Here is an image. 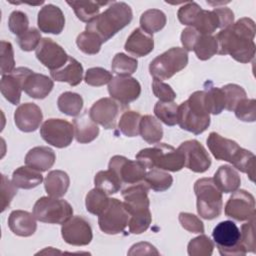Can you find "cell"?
I'll list each match as a JSON object with an SVG mask.
<instances>
[{
  "instance_id": "1",
  "label": "cell",
  "mask_w": 256,
  "mask_h": 256,
  "mask_svg": "<svg viewBox=\"0 0 256 256\" xmlns=\"http://www.w3.org/2000/svg\"><path fill=\"white\" fill-rule=\"evenodd\" d=\"M255 22L251 18H240L217 34V53L220 55L229 54L240 63H249L255 56Z\"/></svg>"
},
{
  "instance_id": "2",
  "label": "cell",
  "mask_w": 256,
  "mask_h": 256,
  "mask_svg": "<svg viewBox=\"0 0 256 256\" xmlns=\"http://www.w3.org/2000/svg\"><path fill=\"white\" fill-rule=\"evenodd\" d=\"M207 145L217 160L230 162L237 170L246 173L254 181L255 155L242 147L234 140L225 138L216 132H211L207 138Z\"/></svg>"
},
{
  "instance_id": "3",
  "label": "cell",
  "mask_w": 256,
  "mask_h": 256,
  "mask_svg": "<svg viewBox=\"0 0 256 256\" xmlns=\"http://www.w3.org/2000/svg\"><path fill=\"white\" fill-rule=\"evenodd\" d=\"M132 18V9L127 3L112 2L104 12L87 23L86 31L95 33L102 42H106L130 24Z\"/></svg>"
},
{
  "instance_id": "4",
  "label": "cell",
  "mask_w": 256,
  "mask_h": 256,
  "mask_svg": "<svg viewBox=\"0 0 256 256\" xmlns=\"http://www.w3.org/2000/svg\"><path fill=\"white\" fill-rule=\"evenodd\" d=\"M204 90L195 91L188 100L182 102L177 110V123L195 135L203 133L210 125V115L205 105Z\"/></svg>"
},
{
  "instance_id": "5",
  "label": "cell",
  "mask_w": 256,
  "mask_h": 256,
  "mask_svg": "<svg viewBox=\"0 0 256 256\" xmlns=\"http://www.w3.org/2000/svg\"><path fill=\"white\" fill-rule=\"evenodd\" d=\"M136 159L146 168L160 169L171 172L180 171L185 166L182 152L166 143H158L153 147L144 148L136 154Z\"/></svg>"
},
{
  "instance_id": "6",
  "label": "cell",
  "mask_w": 256,
  "mask_h": 256,
  "mask_svg": "<svg viewBox=\"0 0 256 256\" xmlns=\"http://www.w3.org/2000/svg\"><path fill=\"white\" fill-rule=\"evenodd\" d=\"M194 192L197 198V212L206 220L217 218L222 211V192L214 183L213 178H201L194 184Z\"/></svg>"
},
{
  "instance_id": "7",
  "label": "cell",
  "mask_w": 256,
  "mask_h": 256,
  "mask_svg": "<svg viewBox=\"0 0 256 256\" xmlns=\"http://www.w3.org/2000/svg\"><path fill=\"white\" fill-rule=\"evenodd\" d=\"M187 64V51L181 47H172L150 62L149 72L154 79L162 81L183 70Z\"/></svg>"
},
{
  "instance_id": "8",
  "label": "cell",
  "mask_w": 256,
  "mask_h": 256,
  "mask_svg": "<svg viewBox=\"0 0 256 256\" xmlns=\"http://www.w3.org/2000/svg\"><path fill=\"white\" fill-rule=\"evenodd\" d=\"M35 218L48 224H64L73 215V208L66 200L56 197L43 196L33 207Z\"/></svg>"
},
{
  "instance_id": "9",
  "label": "cell",
  "mask_w": 256,
  "mask_h": 256,
  "mask_svg": "<svg viewBox=\"0 0 256 256\" xmlns=\"http://www.w3.org/2000/svg\"><path fill=\"white\" fill-rule=\"evenodd\" d=\"M212 237L222 256H241L247 253L241 244L240 230L233 221L218 223L212 231Z\"/></svg>"
},
{
  "instance_id": "10",
  "label": "cell",
  "mask_w": 256,
  "mask_h": 256,
  "mask_svg": "<svg viewBox=\"0 0 256 256\" xmlns=\"http://www.w3.org/2000/svg\"><path fill=\"white\" fill-rule=\"evenodd\" d=\"M129 217L124 203L117 198H110L108 206L98 216L99 228L106 234H119L128 226Z\"/></svg>"
},
{
  "instance_id": "11",
  "label": "cell",
  "mask_w": 256,
  "mask_h": 256,
  "mask_svg": "<svg viewBox=\"0 0 256 256\" xmlns=\"http://www.w3.org/2000/svg\"><path fill=\"white\" fill-rule=\"evenodd\" d=\"M40 135L48 144L56 148H65L72 143L74 126L64 119L50 118L40 127Z\"/></svg>"
},
{
  "instance_id": "12",
  "label": "cell",
  "mask_w": 256,
  "mask_h": 256,
  "mask_svg": "<svg viewBox=\"0 0 256 256\" xmlns=\"http://www.w3.org/2000/svg\"><path fill=\"white\" fill-rule=\"evenodd\" d=\"M109 169L112 170L125 184L143 182L146 176V166L139 160H130L121 155L113 156L109 161Z\"/></svg>"
},
{
  "instance_id": "13",
  "label": "cell",
  "mask_w": 256,
  "mask_h": 256,
  "mask_svg": "<svg viewBox=\"0 0 256 256\" xmlns=\"http://www.w3.org/2000/svg\"><path fill=\"white\" fill-rule=\"evenodd\" d=\"M224 212L236 221H248L255 217V198L246 190H236L228 199Z\"/></svg>"
},
{
  "instance_id": "14",
  "label": "cell",
  "mask_w": 256,
  "mask_h": 256,
  "mask_svg": "<svg viewBox=\"0 0 256 256\" xmlns=\"http://www.w3.org/2000/svg\"><path fill=\"white\" fill-rule=\"evenodd\" d=\"M178 149L182 152L185 166L195 172L203 173L211 166V158L205 147L197 140H187L180 144Z\"/></svg>"
},
{
  "instance_id": "15",
  "label": "cell",
  "mask_w": 256,
  "mask_h": 256,
  "mask_svg": "<svg viewBox=\"0 0 256 256\" xmlns=\"http://www.w3.org/2000/svg\"><path fill=\"white\" fill-rule=\"evenodd\" d=\"M61 235L66 243L73 246H86L93 238L91 225L82 216L71 217L62 224Z\"/></svg>"
},
{
  "instance_id": "16",
  "label": "cell",
  "mask_w": 256,
  "mask_h": 256,
  "mask_svg": "<svg viewBox=\"0 0 256 256\" xmlns=\"http://www.w3.org/2000/svg\"><path fill=\"white\" fill-rule=\"evenodd\" d=\"M35 55L50 71H56L62 68L69 58L66 51L51 38H42L35 50Z\"/></svg>"
},
{
  "instance_id": "17",
  "label": "cell",
  "mask_w": 256,
  "mask_h": 256,
  "mask_svg": "<svg viewBox=\"0 0 256 256\" xmlns=\"http://www.w3.org/2000/svg\"><path fill=\"white\" fill-rule=\"evenodd\" d=\"M108 92L112 99L123 105H127L138 99L141 93V85L133 77L117 76L109 82Z\"/></svg>"
},
{
  "instance_id": "18",
  "label": "cell",
  "mask_w": 256,
  "mask_h": 256,
  "mask_svg": "<svg viewBox=\"0 0 256 256\" xmlns=\"http://www.w3.org/2000/svg\"><path fill=\"white\" fill-rule=\"evenodd\" d=\"M119 104L112 98L104 97L97 100L89 109L90 118L105 129H114L119 115Z\"/></svg>"
},
{
  "instance_id": "19",
  "label": "cell",
  "mask_w": 256,
  "mask_h": 256,
  "mask_svg": "<svg viewBox=\"0 0 256 256\" xmlns=\"http://www.w3.org/2000/svg\"><path fill=\"white\" fill-rule=\"evenodd\" d=\"M149 186L145 182L131 184L123 189L122 197L124 206L129 215L149 210L150 201L148 198Z\"/></svg>"
},
{
  "instance_id": "20",
  "label": "cell",
  "mask_w": 256,
  "mask_h": 256,
  "mask_svg": "<svg viewBox=\"0 0 256 256\" xmlns=\"http://www.w3.org/2000/svg\"><path fill=\"white\" fill-rule=\"evenodd\" d=\"M29 71L30 69L27 67H18L12 73L2 75L0 83L1 93L13 105H17L20 102L23 80Z\"/></svg>"
},
{
  "instance_id": "21",
  "label": "cell",
  "mask_w": 256,
  "mask_h": 256,
  "mask_svg": "<svg viewBox=\"0 0 256 256\" xmlns=\"http://www.w3.org/2000/svg\"><path fill=\"white\" fill-rule=\"evenodd\" d=\"M37 24L41 32L58 35L64 29L65 17L58 6L46 4L38 12Z\"/></svg>"
},
{
  "instance_id": "22",
  "label": "cell",
  "mask_w": 256,
  "mask_h": 256,
  "mask_svg": "<svg viewBox=\"0 0 256 256\" xmlns=\"http://www.w3.org/2000/svg\"><path fill=\"white\" fill-rule=\"evenodd\" d=\"M43 120V114L35 103H23L17 107L14 113V122L22 132H33L37 130Z\"/></svg>"
},
{
  "instance_id": "23",
  "label": "cell",
  "mask_w": 256,
  "mask_h": 256,
  "mask_svg": "<svg viewBox=\"0 0 256 256\" xmlns=\"http://www.w3.org/2000/svg\"><path fill=\"white\" fill-rule=\"evenodd\" d=\"M54 86L53 80L40 73H35L30 69L23 80L24 92L34 99H44L52 91Z\"/></svg>"
},
{
  "instance_id": "24",
  "label": "cell",
  "mask_w": 256,
  "mask_h": 256,
  "mask_svg": "<svg viewBox=\"0 0 256 256\" xmlns=\"http://www.w3.org/2000/svg\"><path fill=\"white\" fill-rule=\"evenodd\" d=\"M8 226L15 235L20 237L32 236L37 229L34 214L24 210L12 211L8 217Z\"/></svg>"
},
{
  "instance_id": "25",
  "label": "cell",
  "mask_w": 256,
  "mask_h": 256,
  "mask_svg": "<svg viewBox=\"0 0 256 256\" xmlns=\"http://www.w3.org/2000/svg\"><path fill=\"white\" fill-rule=\"evenodd\" d=\"M154 48L153 36L143 31L141 28H136L127 38L124 49L133 56L144 57L152 52Z\"/></svg>"
},
{
  "instance_id": "26",
  "label": "cell",
  "mask_w": 256,
  "mask_h": 256,
  "mask_svg": "<svg viewBox=\"0 0 256 256\" xmlns=\"http://www.w3.org/2000/svg\"><path fill=\"white\" fill-rule=\"evenodd\" d=\"M55 160V152L47 146L34 147L30 149L25 156L26 165L40 172L49 170L54 165Z\"/></svg>"
},
{
  "instance_id": "27",
  "label": "cell",
  "mask_w": 256,
  "mask_h": 256,
  "mask_svg": "<svg viewBox=\"0 0 256 256\" xmlns=\"http://www.w3.org/2000/svg\"><path fill=\"white\" fill-rule=\"evenodd\" d=\"M74 136L77 142L81 144L90 143L99 135V128L97 124L90 118L89 112L85 111L79 117L73 120Z\"/></svg>"
},
{
  "instance_id": "28",
  "label": "cell",
  "mask_w": 256,
  "mask_h": 256,
  "mask_svg": "<svg viewBox=\"0 0 256 256\" xmlns=\"http://www.w3.org/2000/svg\"><path fill=\"white\" fill-rule=\"evenodd\" d=\"M50 75L53 80L58 82H66L71 86H77L83 78V66L75 58H68L67 63L56 71H51Z\"/></svg>"
},
{
  "instance_id": "29",
  "label": "cell",
  "mask_w": 256,
  "mask_h": 256,
  "mask_svg": "<svg viewBox=\"0 0 256 256\" xmlns=\"http://www.w3.org/2000/svg\"><path fill=\"white\" fill-rule=\"evenodd\" d=\"M213 180L218 189L224 193H232L236 191L241 183L238 171L230 165L220 166L215 172Z\"/></svg>"
},
{
  "instance_id": "30",
  "label": "cell",
  "mask_w": 256,
  "mask_h": 256,
  "mask_svg": "<svg viewBox=\"0 0 256 256\" xmlns=\"http://www.w3.org/2000/svg\"><path fill=\"white\" fill-rule=\"evenodd\" d=\"M69 184V176L62 170L50 171L44 180V187L47 194L56 198H60L66 194Z\"/></svg>"
},
{
  "instance_id": "31",
  "label": "cell",
  "mask_w": 256,
  "mask_h": 256,
  "mask_svg": "<svg viewBox=\"0 0 256 256\" xmlns=\"http://www.w3.org/2000/svg\"><path fill=\"white\" fill-rule=\"evenodd\" d=\"M43 181L40 171L29 166H21L14 170L12 174L13 184L20 189H32L37 187Z\"/></svg>"
},
{
  "instance_id": "32",
  "label": "cell",
  "mask_w": 256,
  "mask_h": 256,
  "mask_svg": "<svg viewBox=\"0 0 256 256\" xmlns=\"http://www.w3.org/2000/svg\"><path fill=\"white\" fill-rule=\"evenodd\" d=\"M66 3L73 9L77 18L89 23L96 16L99 15L100 8L102 6L111 4L112 2H99V1H66Z\"/></svg>"
},
{
  "instance_id": "33",
  "label": "cell",
  "mask_w": 256,
  "mask_h": 256,
  "mask_svg": "<svg viewBox=\"0 0 256 256\" xmlns=\"http://www.w3.org/2000/svg\"><path fill=\"white\" fill-rule=\"evenodd\" d=\"M139 134L147 143L155 144L162 139L163 128L159 120H157L154 116L144 115L140 120Z\"/></svg>"
},
{
  "instance_id": "34",
  "label": "cell",
  "mask_w": 256,
  "mask_h": 256,
  "mask_svg": "<svg viewBox=\"0 0 256 256\" xmlns=\"http://www.w3.org/2000/svg\"><path fill=\"white\" fill-rule=\"evenodd\" d=\"M166 22L167 18L165 13L159 9L146 10L140 17L141 29L150 35L162 30Z\"/></svg>"
},
{
  "instance_id": "35",
  "label": "cell",
  "mask_w": 256,
  "mask_h": 256,
  "mask_svg": "<svg viewBox=\"0 0 256 256\" xmlns=\"http://www.w3.org/2000/svg\"><path fill=\"white\" fill-rule=\"evenodd\" d=\"M57 106L62 113L75 117L80 114L83 108V98L78 93L66 91L58 97Z\"/></svg>"
},
{
  "instance_id": "36",
  "label": "cell",
  "mask_w": 256,
  "mask_h": 256,
  "mask_svg": "<svg viewBox=\"0 0 256 256\" xmlns=\"http://www.w3.org/2000/svg\"><path fill=\"white\" fill-rule=\"evenodd\" d=\"M95 187L107 195L117 193L122 185L119 177L110 169L99 171L94 177Z\"/></svg>"
},
{
  "instance_id": "37",
  "label": "cell",
  "mask_w": 256,
  "mask_h": 256,
  "mask_svg": "<svg viewBox=\"0 0 256 256\" xmlns=\"http://www.w3.org/2000/svg\"><path fill=\"white\" fill-rule=\"evenodd\" d=\"M144 182L149 186L150 189L156 192H163L171 187L173 177L163 170L153 168L146 173Z\"/></svg>"
},
{
  "instance_id": "38",
  "label": "cell",
  "mask_w": 256,
  "mask_h": 256,
  "mask_svg": "<svg viewBox=\"0 0 256 256\" xmlns=\"http://www.w3.org/2000/svg\"><path fill=\"white\" fill-rule=\"evenodd\" d=\"M210 86L204 90V100L209 114L218 115L225 109V97L221 88Z\"/></svg>"
},
{
  "instance_id": "39",
  "label": "cell",
  "mask_w": 256,
  "mask_h": 256,
  "mask_svg": "<svg viewBox=\"0 0 256 256\" xmlns=\"http://www.w3.org/2000/svg\"><path fill=\"white\" fill-rule=\"evenodd\" d=\"M193 51L199 60L205 61L210 59L218 52V42L216 36L200 34Z\"/></svg>"
},
{
  "instance_id": "40",
  "label": "cell",
  "mask_w": 256,
  "mask_h": 256,
  "mask_svg": "<svg viewBox=\"0 0 256 256\" xmlns=\"http://www.w3.org/2000/svg\"><path fill=\"white\" fill-rule=\"evenodd\" d=\"M109 200L110 198H108L106 193L95 187L94 189L90 190L86 195V210L91 214L99 216L108 206Z\"/></svg>"
},
{
  "instance_id": "41",
  "label": "cell",
  "mask_w": 256,
  "mask_h": 256,
  "mask_svg": "<svg viewBox=\"0 0 256 256\" xmlns=\"http://www.w3.org/2000/svg\"><path fill=\"white\" fill-rule=\"evenodd\" d=\"M192 28H194L200 34L212 35L216 29L220 28L219 20L214 10L208 11L202 9Z\"/></svg>"
},
{
  "instance_id": "42",
  "label": "cell",
  "mask_w": 256,
  "mask_h": 256,
  "mask_svg": "<svg viewBox=\"0 0 256 256\" xmlns=\"http://www.w3.org/2000/svg\"><path fill=\"white\" fill-rule=\"evenodd\" d=\"M141 117H142L141 114L136 111H132V110L125 111L121 115L118 123L120 132L127 137L138 136Z\"/></svg>"
},
{
  "instance_id": "43",
  "label": "cell",
  "mask_w": 256,
  "mask_h": 256,
  "mask_svg": "<svg viewBox=\"0 0 256 256\" xmlns=\"http://www.w3.org/2000/svg\"><path fill=\"white\" fill-rule=\"evenodd\" d=\"M138 67V61L136 58L130 57L124 53H117L111 64L112 72L117 76H130Z\"/></svg>"
},
{
  "instance_id": "44",
  "label": "cell",
  "mask_w": 256,
  "mask_h": 256,
  "mask_svg": "<svg viewBox=\"0 0 256 256\" xmlns=\"http://www.w3.org/2000/svg\"><path fill=\"white\" fill-rule=\"evenodd\" d=\"M177 110L178 106L174 102L157 101L154 106L156 117L167 126H174L177 124Z\"/></svg>"
},
{
  "instance_id": "45",
  "label": "cell",
  "mask_w": 256,
  "mask_h": 256,
  "mask_svg": "<svg viewBox=\"0 0 256 256\" xmlns=\"http://www.w3.org/2000/svg\"><path fill=\"white\" fill-rule=\"evenodd\" d=\"M102 40L95 34L89 31H84L77 36L76 44L78 48L85 54H97L102 45Z\"/></svg>"
},
{
  "instance_id": "46",
  "label": "cell",
  "mask_w": 256,
  "mask_h": 256,
  "mask_svg": "<svg viewBox=\"0 0 256 256\" xmlns=\"http://www.w3.org/2000/svg\"><path fill=\"white\" fill-rule=\"evenodd\" d=\"M213 250L214 244L212 240L203 233L202 235L193 238L188 243L187 247V252L190 256H210L212 255Z\"/></svg>"
},
{
  "instance_id": "47",
  "label": "cell",
  "mask_w": 256,
  "mask_h": 256,
  "mask_svg": "<svg viewBox=\"0 0 256 256\" xmlns=\"http://www.w3.org/2000/svg\"><path fill=\"white\" fill-rule=\"evenodd\" d=\"M221 89L225 97V109L228 111H233L236 105L246 98V91L237 84H227Z\"/></svg>"
},
{
  "instance_id": "48",
  "label": "cell",
  "mask_w": 256,
  "mask_h": 256,
  "mask_svg": "<svg viewBox=\"0 0 256 256\" xmlns=\"http://www.w3.org/2000/svg\"><path fill=\"white\" fill-rule=\"evenodd\" d=\"M152 222L150 210L131 214L128 221L129 231L132 234H141L145 232Z\"/></svg>"
},
{
  "instance_id": "49",
  "label": "cell",
  "mask_w": 256,
  "mask_h": 256,
  "mask_svg": "<svg viewBox=\"0 0 256 256\" xmlns=\"http://www.w3.org/2000/svg\"><path fill=\"white\" fill-rule=\"evenodd\" d=\"M113 79L111 72L102 67H92L89 68L85 73V83L90 86H103L109 83Z\"/></svg>"
},
{
  "instance_id": "50",
  "label": "cell",
  "mask_w": 256,
  "mask_h": 256,
  "mask_svg": "<svg viewBox=\"0 0 256 256\" xmlns=\"http://www.w3.org/2000/svg\"><path fill=\"white\" fill-rule=\"evenodd\" d=\"M235 116L244 122H254L256 120V101L255 99H242L233 110Z\"/></svg>"
},
{
  "instance_id": "51",
  "label": "cell",
  "mask_w": 256,
  "mask_h": 256,
  "mask_svg": "<svg viewBox=\"0 0 256 256\" xmlns=\"http://www.w3.org/2000/svg\"><path fill=\"white\" fill-rule=\"evenodd\" d=\"M202 8L196 2H187L178 10L177 17L183 25L192 26L196 22Z\"/></svg>"
},
{
  "instance_id": "52",
  "label": "cell",
  "mask_w": 256,
  "mask_h": 256,
  "mask_svg": "<svg viewBox=\"0 0 256 256\" xmlns=\"http://www.w3.org/2000/svg\"><path fill=\"white\" fill-rule=\"evenodd\" d=\"M0 58H1V74H10L15 70V60L13 46L10 42L1 41L0 46Z\"/></svg>"
},
{
  "instance_id": "53",
  "label": "cell",
  "mask_w": 256,
  "mask_h": 256,
  "mask_svg": "<svg viewBox=\"0 0 256 256\" xmlns=\"http://www.w3.org/2000/svg\"><path fill=\"white\" fill-rule=\"evenodd\" d=\"M9 30L18 37L29 30V20L27 15L19 10L13 11L8 19Z\"/></svg>"
},
{
  "instance_id": "54",
  "label": "cell",
  "mask_w": 256,
  "mask_h": 256,
  "mask_svg": "<svg viewBox=\"0 0 256 256\" xmlns=\"http://www.w3.org/2000/svg\"><path fill=\"white\" fill-rule=\"evenodd\" d=\"M42 38H41L40 32L33 27L29 28L28 31H26L24 34H22L17 38L19 47L21 48V50L26 52L36 50Z\"/></svg>"
},
{
  "instance_id": "55",
  "label": "cell",
  "mask_w": 256,
  "mask_h": 256,
  "mask_svg": "<svg viewBox=\"0 0 256 256\" xmlns=\"http://www.w3.org/2000/svg\"><path fill=\"white\" fill-rule=\"evenodd\" d=\"M254 224L255 217L248 220L247 223L241 226L240 234H241V244L244 246L247 252L255 253V233H254Z\"/></svg>"
},
{
  "instance_id": "56",
  "label": "cell",
  "mask_w": 256,
  "mask_h": 256,
  "mask_svg": "<svg viewBox=\"0 0 256 256\" xmlns=\"http://www.w3.org/2000/svg\"><path fill=\"white\" fill-rule=\"evenodd\" d=\"M179 222L181 226L191 233H204V224L196 215L188 212L179 214Z\"/></svg>"
},
{
  "instance_id": "57",
  "label": "cell",
  "mask_w": 256,
  "mask_h": 256,
  "mask_svg": "<svg viewBox=\"0 0 256 256\" xmlns=\"http://www.w3.org/2000/svg\"><path fill=\"white\" fill-rule=\"evenodd\" d=\"M153 94L162 102H173L176 98V93L172 87L160 80L154 79L152 82Z\"/></svg>"
},
{
  "instance_id": "58",
  "label": "cell",
  "mask_w": 256,
  "mask_h": 256,
  "mask_svg": "<svg viewBox=\"0 0 256 256\" xmlns=\"http://www.w3.org/2000/svg\"><path fill=\"white\" fill-rule=\"evenodd\" d=\"M17 194V187L10 181L6 175H1V196H2V209L1 211H5L7 207H9L12 199Z\"/></svg>"
},
{
  "instance_id": "59",
  "label": "cell",
  "mask_w": 256,
  "mask_h": 256,
  "mask_svg": "<svg viewBox=\"0 0 256 256\" xmlns=\"http://www.w3.org/2000/svg\"><path fill=\"white\" fill-rule=\"evenodd\" d=\"M200 36V33L192 27L185 28L181 33V43L186 51H192Z\"/></svg>"
},
{
  "instance_id": "60",
  "label": "cell",
  "mask_w": 256,
  "mask_h": 256,
  "mask_svg": "<svg viewBox=\"0 0 256 256\" xmlns=\"http://www.w3.org/2000/svg\"><path fill=\"white\" fill-rule=\"evenodd\" d=\"M213 10L218 17L221 29L227 28L234 23V13L230 8L222 7V8H215Z\"/></svg>"
},
{
  "instance_id": "61",
  "label": "cell",
  "mask_w": 256,
  "mask_h": 256,
  "mask_svg": "<svg viewBox=\"0 0 256 256\" xmlns=\"http://www.w3.org/2000/svg\"><path fill=\"white\" fill-rule=\"evenodd\" d=\"M129 255H146V254H156L158 255L159 252L156 248L147 242H140L134 244L131 249L128 251Z\"/></svg>"
}]
</instances>
